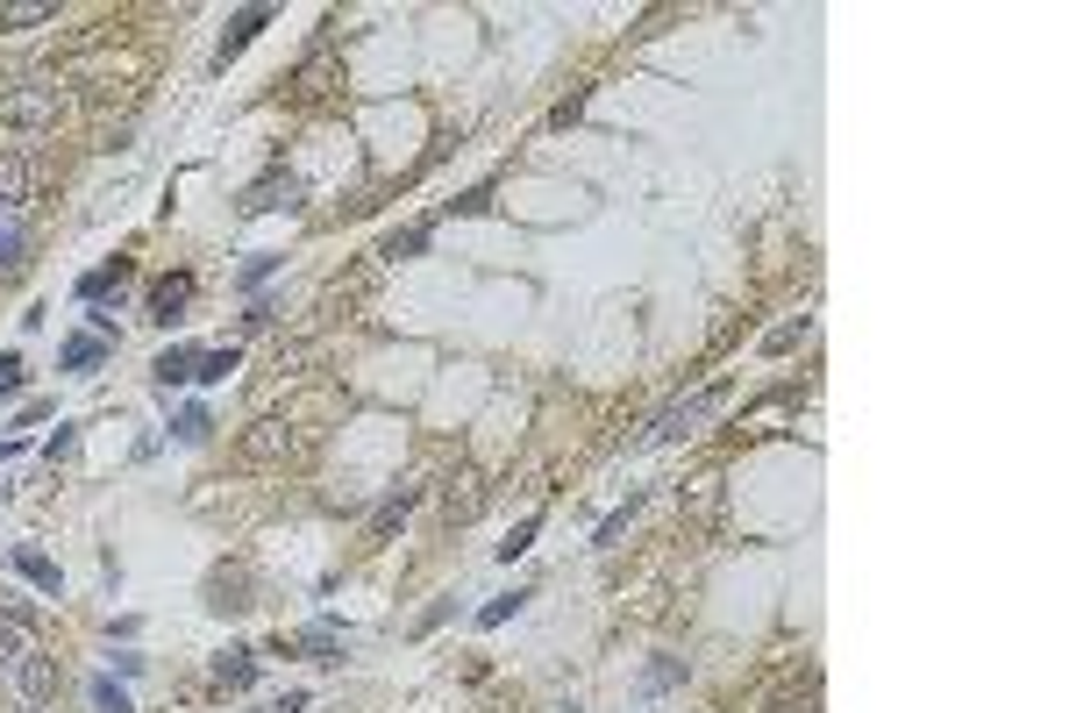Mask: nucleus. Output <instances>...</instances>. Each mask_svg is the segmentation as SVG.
<instances>
[{
    "mask_svg": "<svg viewBox=\"0 0 1069 713\" xmlns=\"http://www.w3.org/2000/svg\"><path fill=\"white\" fill-rule=\"evenodd\" d=\"M229 371H235V350H200V356H193V379H200V385H222Z\"/></svg>",
    "mask_w": 1069,
    "mask_h": 713,
    "instance_id": "f3484780",
    "label": "nucleus"
},
{
    "mask_svg": "<svg viewBox=\"0 0 1069 713\" xmlns=\"http://www.w3.org/2000/svg\"><path fill=\"white\" fill-rule=\"evenodd\" d=\"M300 650H307L314 664H329V656H335V627H307V635H300Z\"/></svg>",
    "mask_w": 1069,
    "mask_h": 713,
    "instance_id": "393cba45",
    "label": "nucleus"
},
{
    "mask_svg": "<svg viewBox=\"0 0 1069 713\" xmlns=\"http://www.w3.org/2000/svg\"><path fill=\"white\" fill-rule=\"evenodd\" d=\"M172 435H179V443H208V435H214V421H208V406H185V414L172 421Z\"/></svg>",
    "mask_w": 1069,
    "mask_h": 713,
    "instance_id": "a211bd4d",
    "label": "nucleus"
},
{
    "mask_svg": "<svg viewBox=\"0 0 1069 713\" xmlns=\"http://www.w3.org/2000/svg\"><path fill=\"white\" fill-rule=\"evenodd\" d=\"M93 706H100V713H135V706H129V692L114 685V677H93Z\"/></svg>",
    "mask_w": 1069,
    "mask_h": 713,
    "instance_id": "5701e85b",
    "label": "nucleus"
},
{
    "mask_svg": "<svg viewBox=\"0 0 1069 713\" xmlns=\"http://www.w3.org/2000/svg\"><path fill=\"white\" fill-rule=\"evenodd\" d=\"M250 677H258V656H250V650H222V656H214V685H222V692H243Z\"/></svg>",
    "mask_w": 1069,
    "mask_h": 713,
    "instance_id": "9d476101",
    "label": "nucleus"
},
{
    "mask_svg": "<svg viewBox=\"0 0 1069 713\" xmlns=\"http://www.w3.org/2000/svg\"><path fill=\"white\" fill-rule=\"evenodd\" d=\"M677 677H685V664H656V671H649V692H664V685H677Z\"/></svg>",
    "mask_w": 1069,
    "mask_h": 713,
    "instance_id": "72a5a7b5",
    "label": "nucleus"
},
{
    "mask_svg": "<svg viewBox=\"0 0 1069 713\" xmlns=\"http://www.w3.org/2000/svg\"><path fill=\"white\" fill-rule=\"evenodd\" d=\"M185 300H193V271H172V279H158V285H150V321H164V329H172V321L185 314Z\"/></svg>",
    "mask_w": 1069,
    "mask_h": 713,
    "instance_id": "0eeeda50",
    "label": "nucleus"
},
{
    "mask_svg": "<svg viewBox=\"0 0 1069 713\" xmlns=\"http://www.w3.org/2000/svg\"><path fill=\"white\" fill-rule=\"evenodd\" d=\"M450 208H456V214H485V208H492V185H471L464 200H450Z\"/></svg>",
    "mask_w": 1069,
    "mask_h": 713,
    "instance_id": "c756f323",
    "label": "nucleus"
},
{
    "mask_svg": "<svg viewBox=\"0 0 1069 713\" xmlns=\"http://www.w3.org/2000/svg\"><path fill=\"white\" fill-rule=\"evenodd\" d=\"M14 692H22L29 706H50V700H58V656L29 650V656H22V671H14Z\"/></svg>",
    "mask_w": 1069,
    "mask_h": 713,
    "instance_id": "20e7f679",
    "label": "nucleus"
},
{
    "mask_svg": "<svg viewBox=\"0 0 1069 713\" xmlns=\"http://www.w3.org/2000/svg\"><path fill=\"white\" fill-rule=\"evenodd\" d=\"M627 514H635V500H627V506H621V514H606V521H599V535H592V542H599V550H606V542H614V535L627 529Z\"/></svg>",
    "mask_w": 1069,
    "mask_h": 713,
    "instance_id": "7c9ffc66",
    "label": "nucleus"
},
{
    "mask_svg": "<svg viewBox=\"0 0 1069 713\" xmlns=\"http://www.w3.org/2000/svg\"><path fill=\"white\" fill-rule=\"evenodd\" d=\"M806 329H813V321H806V314H799V321H777V329H770V335H763V356H785V350H791V343H799V335H806Z\"/></svg>",
    "mask_w": 1069,
    "mask_h": 713,
    "instance_id": "6ab92c4d",
    "label": "nucleus"
},
{
    "mask_svg": "<svg viewBox=\"0 0 1069 713\" xmlns=\"http://www.w3.org/2000/svg\"><path fill=\"white\" fill-rule=\"evenodd\" d=\"M727 400V385H706V393H692V400H677V406H664V414L649 421V435H642V443H677V435H692L699 429V421L713 414V406Z\"/></svg>",
    "mask_w": 1069,
    "mask_h": 713,
    "instance_id": "7ed1b4c3",
    "label": "nucleus"
},
{
    "mask_svg": "<svg viewBox=\"0 0 1069 713\" xmlns=\"http://www.w3.org/2000/svg\"><path fill=\"white\" fill-rule=\"evenodd\" d=\"M50 0H8V8H0V29H37V22H50Z\"/></svg>",
    "mask_w": 1069,
    "mask_h": 713,
    "instance_id": "dca6fc26",
    "label": "nucleus"
},
{
    "mask_svg": "<svg viewBox=\"0 0 1069 713\" xmlns=\"http://www.w3.org/2000/svg\"><path fill=\"white\" fill-rule=\"evenodd\" d=\"M293 200H300V185L285 179V172H271V179H258V185L243 193V214H279V208H293Z\"/></svg>",
    "mask_w": 1069,
    "mask_h": 713,
    "instance_id": "6e6552de",
    "label": "nucleus"
},
{
    "mask_svg": "<svg viewBox=\"0 0 1069 713\" xmlns=\"http://www.w3.org/2000/svg\"><path fill=\"white\" fill-rule=\"evenodd\" d=\"M535 529H542V514H528V521H521V529H514V535H506V542H500V564H514V556H528V542H535Z\"/></svg>",
    "mask_w": 1069,
    "mask_h": 713,
    "instance_id": "4be33fe9",
    "label": "nucleus"
},
{
    "mask_svg": "<svg viewBox=\"0 0 1069 713\" xmlns=\"http://www.w3.org/2000/svg\"><path fill=\"white\" fill-rule=\"evenodd\" d=\"M37 650V635H29V621H8L0 614V677H14L22 671V656Z\"/></svg>",
    "mask_w": 1069,
    "mask_h": 713,
    "instance_id": "1a4fd4ad",
    "label": "nucleus"
},
{
    "mask_svg": "<svg viewBox=\"0 0 1069 713\" xmlns=\"http://www.w3.org/2000/svg\"><path fill=\"white\" fill-rule=\"evenodd\" d=\"M414 250H428V229H406V235H393V243H385V258H414Z\"/></svg>",
    "mask_w": 1069,
    "mask_h": 713,
    "instance_id": "cd10ccee",
    "label": "nucleus"
},
{
    "mask_svg": "<svg viewBox=\"0 0 1069 713\" xmlns=\"http://www.w3.org/2000/svg\"><path fill=\"white\" fill-rule=\"evenodd\" d=\"M58 114H64L58 79H14V87L0 93V129H14V135H43V129H58Z\"/></svg>",
    "mask_w": 1069,
    "mask_h": 713,
    "instance_id": "f03ea898",
    "label": "nucleus"
},
{
    "mask_svg": "<svg viewBox=\"0 0 1069 713\" xmlns=\"http://www.w3.org/2000/svg\"><path fill=\"white\" fill-rule=\"evenodd\" d=\"M150 379H158V393H179V385L193 379V350H164L158 364H150Z\"/></svg>",
    "mask_w": 1069,
    "mask_h": 713,
    "instance_id": "ddd939ff",
    "label": "nucleus"
},
{
    "mask_svg": "<svg viewBox=\"0 0 1069 713\" xmlns=\"http://www.w3.org/2000/svg\"><path fill=\"white\" fill-rule=\"evenodd\" d=\"M14 713H58V706H29V700H22V706H14Z\"/></svg>",
    "mask_w": 1069,
    "mask_h": 713,
    "instance_id": "f704fd0d",
    "label": "nucleus"
},
{
    "mask_svg": "<svg viewBox=\"0 0 1069 713\" xmlns=\"http://www.w3.org/2000/svg\"><path fill=\"white\" fill-rule=\"evenodd\" d=\"M307 450H314V435H307V429H293V421H279V414L250 421L243 443H235V456H243L250 471H285V464H300Z\"/></svg>",
    "mask_w": 1069,
    "mask_h": 713,
    "instance_id": "f257e3e1",
    "label": "nucleus"
},
{
    "mask_svg": "<svg viewBox=\"0 0 1069 713\" xmlns=\"http://www.w3.org/2000/svg\"><path fill=\"white\" fill-rule=\"evenodd\" d=\"M122 279H129V264H122V258H114L108 271H87V279H79V300H100L108 285H122Z\"/></svg>",
    "mask_w": 1069,
    "mask_h": 713,
    "instance_id": "aec40b11",
    "label": "nucleus"
},
{
    "mask_svg": "<svg viewBox=\"0 0 1069 713\" xmlns=\"http://www.w3.org/2000/svg\"><path fill=\"white\" fill-rule=\"evenodd\" d=\"M37 158L29 150H0V208H22L29 193H37Z\"/></svg>",
    "mask_w": 1069,
    "mask_h": 713,
    "instance_id": "39448f33",
    "label": "nucleus"
},
{
    "mask_svg": "<svg viewBox=\"0 0 1069 713\" xmlns=\"http://www.w3.org/2000/svg\"><path fill=\"white\" fill-rule=\"evenodd\" d=\"M14 393H22V356H0V400H14Z\"/></svg>",
    "mask_w": 1069,
    "mask_h": 713,
    "instance_id": "bb28decb",
    "label": "nucleus"
},
{
    "mask_svg": "<svg viewBox=\"0 0 1069 713\" xmlns=\"http://www.w3.org/2000/svg\"><path fill=\"white\" fill-rule=\"evenodd\" d=\"M8 264H22V229L0 222V271H8Z\"/></svg>",
    "mask_w": 1069,
    "mask_h": 713,
    "instance_id": "c85d7f7f",
    "label": "nucleus"
},
{
    "mask_svg": "<svg viewBox=\"0 0 1069 713\" xmlns=\"http://www.w3.org/2000/svg\"><path fill=\"white\" fill-rule=\"evenodd\" d=\"M14 571H22V579L37 585V592H50V600H58V585H64V579H58V564H50L43 550H14Z\"/></svg>",
    "mask_w": 1069,
    "mask_h": 713,
    "instance_id": "f8f14e48",
    "label": "nucleus"
},
{
    "mask_svg": "<svg viewBox=\"0 0 1069 713\" xmlns=\"http://www.w3.org/2000/svg\"><path fill=\"white\" fill-rule=\"evenodd\" d=\"M271 22V8H243V14H235V22H229V37H222V50H214V64H229L235 58V50H243L250 37H258V29Z\"/></svg>",
    "mask_w": 1069,
    "mask_h": 713,
    "instance_id": "9b49d317",
    "label": "nucleus"
},
{
    "mask_svg": "<svg viewBox=\"0 0 1069 713\" xmlns=\"http://www.w3.org/2000/svg\"><path fill=\"white\" fill-rule=\"evenodd\" d=\"M321 79H329V50H314V58L300 64V93H307V100H314V93H329Z\"/></svg>",
    "mask_w": 1069,
    "mask_h": 713,
    "instance_id": "b1692460",
    "label": "nucleus"
},
{
    "mask_svg": "<svg viewBox=\"0 0 1069 713\" xmlns=\"http://www.w3.org/2000/svg\"><path fill=\"white\" fill-rule=\"evenodd\" d=\"M93 364H108V335H72L64 343V371H93Z\"/></svg>",
    "mask_w": 1069,
    "mask_h": 713,
    "instance_id": "2eb2a0df",
    "label": "nucleus"
},
{
    "mask_svg": "<svg viewBox=\"0 0 1069 713\" xmlns=\"http://www.w3.org/2000/svg\"><path fill=\"white\" fill-rule=\"evenodd\" d=\"M478 506H485V479H478V471H456L450 492H443V521H450V529H464V521H478Z\"/></svg>",
    "mask_w": 1069,
    "mask_h": 713,
    "instance_id": "423d86ee",
    "label": "nucleus"
},
{
    "mask_svg": "<svg viewBox=\"0 0 1069 713\" xmlns=\"http://www.w3.org/2000/svg\"><path fill=\"white\" fill-rule=\"evenodd\" d=\"M271 271H279V258H271V250H258V258L243 264V293H258V285L271 279Z\"/></svg>",
    "mask_w": 1069,
    "mask_h": 713,
    "instance_id": "a878e982",
    "label": "nucleus"
},
{
    "mask_svg": "<svg viewBox=\"0 0 1069 713\" xmlns=\"http://www.w3.org/2000/svg\"><path fill=\"white\" fill-rule=\"evenodd\" d=\"M414 500H421V492H414V485H400V492H393V500H385V506H379V514H371V542H385V535H393V529H400V521H406V506H414Z\"/></svg>",
    "mask_w": 1069,
    "mask_h": 713,
    "instance_id": "4468645a",
    "label": "nucleus"
},
{
    "mask_svg": "<svg viewBox=\"0 0 1069 713\" xmlns=\"http://www.w3.org/2000/svg\"><path fill=\"white\" fill-rule=\"evenodd\" d=\"M264 713H307V692H279V700H271Z\"/></svg>",
    "mask_w": 1069,
    "mask_h": 713,
    "instance_id": "473e14b6",
    "label": "nucleus"
},
{
    "mask_svg": "<svg viewBox=\"0 0 1069 713\" xmlns=\"http://www.w3.org/2000/svg\"><path fill=\"white\" fill-rule=\"evenodd\" d=\"M521 606H528V592H506V600H492V606H478V627H500V621H514Z\"/></svg>",
    "mask_w": 1069,
    "mask_h": 713,
    "instance_id": "412c9836",
    "label": "nucleus"
},
{
    "mask_svg": "<svg viewBox=\"0 0 1069 713\" xmlns=\"http://www.w3.org/2000/svg\"><path fill=\"white\" fill-rule=\"evenodd\" d=\"M72 443H79V435H72V429H58V435H50V443H43V456H50V464H58V456H72Z\"/></svg>",
    "mask_w": 1069,
    "mask_h": 713,
    "instance_id": "2f4dec72",
    "label": "nucleus"
}]
</instances>
